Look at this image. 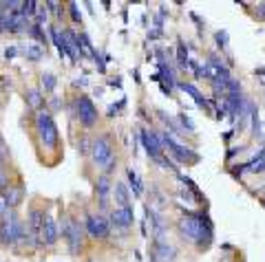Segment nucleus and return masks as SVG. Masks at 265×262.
<instances>
[{
    "mask_svg": "<svg viewBox=\"0 0 265 262\" xmlns=\"http://www.w3.org/2000/svg\"><path fill=\"white\" fill-rule=\"evenodd\" d=\"M62 233L69 238V244H71V253H77L82 247V227L77 225L75 220H66V225L62 227Z\"/></svg>",
    "mask_w": 265,
    "mask_h": 262,
    "instance_id": "10",
    "label": "nucleus"
},
{
    "mask_svg": "<svg viewBox=\"0 0 265 262\" xmlns=\"http://www.w3.org/2000/svg\"><path fill=\"white\" fill-rule=\"evenodd\" d=\"M58 236H60L58 222H55L51 216L47 214V216H44V229H42V240H44V244H55Z\"/></svg>",
    "mask_w": 265,
    "mask_h": 262,
    "instance_id": "12",
    "label": "nucleus"
},
{
    "mask_svg": "<svg viewBox=\"0 0 265 262\" xmlns=\"http://www.w3.org/2000/svg\"><path fill=\"white\" fill-rule=\"evenodd\" d=\"M25 55L29 60H40L44 55V49L38 47V44H29V47H25Z\"/></svg>",
    "mask_w": 265,
    "mask_h": 262,
    "instance_id": "18",
    "label": "nucleus"
},
{
    "mask_svg": "<svg viewBox=\"0 0 265 262\" xmlns=\"http://www.w3.org/2000/svg\"><path fill=\"white\" fill-rule=\"evenodd\" d=\"M181 91H186L188 95H192V97H195L197 102H199V106H203V104H206V102H203V97H201V93H199L192 84H181Z\"/></svg>",
    "mask_w": 265,
    "mask_h": 262,
    "instance_id": "20",
    "label": "nucleus"
},
{
    "mask_svg": "<svg viewBox=\"0 0 265 262\" xmlns=\"http://www.w3.org/2000/svg\"><path fill=\"white\" fill-rule=\"evenodd\" d=\"M5 222H0V244H16L20 238V231L25 225H20L18 220H16L14 214H5Z\"/></svg>",
    "mask_w": 265,
    "mask_h": 262,
    "instance_id": "4",
    "label": "nucleus"
},
{
    "mask_svg": "<svg viewBox=\"0 0 265 262\" xmlns=\"http://www.w3.org/2000/svg\"><path fill=\"white\" fill-rule=\"evenodd\" d=\"M86 231L95 238H106L110 227H108V220L104 216H95V214H88L86 216Z\"/></svg>",
    "mask_w": 265,
    "mask_h": 262,
    "instance_id": "9",
    "label": "nucleus"
},
{
    "mask_svg": "<svg viewBox=\"0 0 265 262\" xmlns=\"http://www.w3.org/2000/svg\"><path fill=\"white\" fill-rule=\"evenodd\" d=\"M7 209H9V205H7V200H5L3 196H0V214H7Z\"/></svg>",
    "mask_w": 265,
    "mask_h": 262,
    "instance_id": "25",
    "label": "nucleus"
},
{
    "mask_svg": "<svg viewBox=\"0 0 265 262\" xmlns=\"http://www.w3.org/2000/svg\"><path fill=\"white\" fill-rule=\"evenodd\" d=\"M25 99H27V104L31 106V108H40V106L44 104V99H42V95L36 91V88H31V91H27V95H25Z\"/></svg>",
    "mask_w": 265,
    "mask_h": 262,
    "instance_id": "17",
    "label": "nucleus"
},
{
    "mask_svg": "<svg viewBox=\"0 0 265 262\" xmlns=\"http://www.w3.org/2000/svg\"><path fill=\"white\" fill-rule=\"evenodd\" d=\"M51 108H53V110H58V108H60V99H53V104H51Z\"/></svg>",
    "mask_w": 265,
    "mask_h": 262,
    "instance_id": "28",
    "label": "nucleus"
},
{
    "mask_svg": "<svg viewBox=\"0 0 265 262\" xmlns=\"http://www.w3.org/2000/svg\"><path fill=\"white\" fill-rule=\"evenodd\" d=\"M128 181H130V187H132V192H135L137 196H140V194H142V181H140V176H137L132 170H128Z\"/></svg>",
    "mask_w": 265,
    "mask_h": 262,
    "instance_id": "19",
    "label": "nucleus"
},
{
    "mask_svg": "<svg viewBox=\"0 0 265 262\" xmlns=\"http://www.w3.org/2000/svg\"><path fill=\"white\" fill-rule=\"evenodd\" d=\"M5 55H7V58H14V55H16V47H7V51H5Z\"/></svg>",
    "mask_w": 265,
    "mask_h": 262,
    "instance_id": "27",
    "label": "nucleus"
},
{
    "mask_svg": "<svg viewBox=\"0 0 265 262\" xmlns=\"http://www.w3.org/2000/svg\"><path fill=\"white\" fill-rule=\"evenodd\" d=\"M179 231L186 240L199 244V247H208L210 238H212V227L210 222H203L199 216H186L179 220Z\"/></svg>",
    "mask_w": 265,
    "mask_h": 262,
    "instance_id": "1",
    "label": "nucleus"
},
{
    "mask_svg": "<svg viewBox=\"0 0 265 262\" xmlns=\"http://www.w3.org/2000/svg\"><path fill=\"white\" fill-rule=\"evenodd\" d=\"M142 143H144V148H146V152L151 154V157L157 161V163L166 165V168H173V165H170L168 161H164V157H162V139H157V137L153 135V132L144 130L142 132Z\"/></svg>",
    "mask_w": 265,
    "mask_h": 262,
    "instance_id": "6",
    "label": "nucleus"
},
{
    "mask_svg": "<svg viewBox=\"0 0 265 262\" xmlns=\"http://www.w3.org/2000/svg\"><path fill=\"white\" fill-rule=\"evenodd\" d=\"M155 253H157V258H159V260L168 262V260H173L175 249H173V247H168V244H164V242H159L157 247H155Z\"/></svg>",
    "mask_w": 265,
    "mask_h": 262,
    "instance_id": "16",
    "label": "nucleus"
},
{
    "mask_svg": "<svg viewBox=\"0 0 265 262\" xmlns=\"http://www.w3.org/2000/svg\"><path fill=\"white\" fill-rule=\"evenodd\" d=\"M5 185H7V174H5L3 168H0V189H5Z\"/></svg>",
    "mask_w": 265,
    "mask_h": 262,
    "instance_id": "26",
    "label": "nucleus"
},
{
    "mask_svg": "<svg viewBox=\"0 0 265 262\" xmlns=\"http://www.w3.org/2000/svg\"><path fill=\"white\" fill-rule=\"evenodd\" d=\"M36 130L40 135V141L47 150H55L58 148V128L53 124V117L47 113V110H40L36 117Z\"/></svg>",
    "mask_w": 265,
    "mask_h": 262,
    "instance_id": "2",
    "label": "nucleus"
},
{
    "mask_svg": "<svg viewBox=\"0 0 265 262\" xmlns=\"http://www.w3.org/2000/svg\"><path fill=\"white\" fill-rule=\"evenodd\" d=\"M36 18H38V22L47 20V5H44V7H42V5H38V16H36Z\"/></svg>",
    "mask_w": 265,
    "mask_h": 262,
    "instance_id": "24",
    "label": "nucleus"
},
{
    "mask_svg": "<svg viewBox=\"0 0 265 262\" xmlns=\"http://www.w3.org/2000/svg\"><path fill=\"white\" fill-rule=\"evenodd\" d=\"M128 189H126L124 183H117L115 185V200L119 203V207H128Z\"/></svg>",
    "mask_w": 265,
    "mask_h": 262,
    "instance_id": "15",
    "label": "nucleus"
},
{
    "mask_svg": "<svg viewBox=\"0 0 265 262\" xmlns=\"http://www.w3.org/2000/svg\"><path fill=\"white\" fill-rule=\"evenodd\" d=\"M162 143L170 150V157H173V159L184 161V163H186V161H197V152H192V150H188L186 146L173 141V137H170V135H162Z\"/></svg>",
    "mask_w": 265,
    "mask_h": 262,
    "instance_id": "7",
    "label": "nucleus"
},
{
    "mask_svg": "<svg viewBox=\"0 0 265 262\" xmlns=\"http://www.w3.org/2000/svg\"><path fill=\"white\" fill-rule=\"evenodd\" d=\"M5 200H7L9 207H18L22 203V198H25V189L22 187H5V192L0 194Z\"/></svg>",
    "mask_w": 265,
    "mask_h": 262,
    "instance_id": "13",
    "label": "nucleus"
},
{
    "mask_svg": "<svg viewBox=\"0 0 265 262\" xmlns=\"http://www.w3.org/2000/svg\"><path fill=\"white\" fill-rule=\"evenodd\" d=\"M110 222H113L117 229H128L132 225V207H117L110 211Z\"/></svg>",
    "mask_w": 265,
    "mask_h": 262,
    "instance_id": "11",
    "label": "nucleus"
},
{
    "mask_svg": "<svg viewBox=\"0 0 265 262\" xmlns=\"http://www.w3.org/2000/svg\"><path fill=\"white\" fill-rule=\"evenodd\" d=\"M75 110H77V119L84 128H91L97 124V108L91 102V97H80L75 102Z\"/></svg>",
    "mask_w": 265,
    "mask_h": 262,
    "instance_id": "5",
    "label": "nucleus"
},
{
    "mask_svg": "<svg viewBox=\"0 0 265 262\" xmlns=\"http://www.w3.org/2000/svg\"><path fill=\"white\" fill-rule=\"evenodd\" d=\"M95 192H97V196H99V203H102V207H104V205H106V200H108V194H110V178H108V174H102V176L97 178Z\"/></svg>",
    "mask_w": 265,
    "mask_h": 262,
    "instance_id": "14",
    "label": "nucleus"
},
{
    "mask_svg": "<svg viewBox=\"0 0 265 262\" xmlns=\"http://www.w3.org/2000/svg\"><path fill=\"white\" fill-rule=\"evenodd\" d=\"M27 229H29L31 238H33V247H42V229H44V214L40 209H31L29 214V222H27Z\"/></svg>",
    "mask_w": 265,
    "mask_h": 262,
    "instance_id": "8",
    "label": "nucleus"
},
{
    "mask_svg": "<svg viewBox=\"0 0 265 262\" xmlns=\"http://www.w3.org/2000/svg\"><path fill=\"white\" fill-rule=\"evenodd\" d=\"M31 36L36 38V40H40V42L47 44V36L42 33V27H40V25H33V27H31Z\"/></svg>",
    "mask_w": 265,
    "mask_h": 262,
    "instance_id": "22",
    "label": "nucleus"
},
{
    "mask_svg": "<svg viewBox=\"0 0 265 262\" xmlns=\"http://www.w3.org/2000/svg\"><path fill=\"white\" fill-rule=\"evenodd\" d=\"M91 157L99 168H113V159H115L113 157V143H110V139L106 135L97 137L95 141H93Z\"/></svg>",
    "mask_w": 265,
    "mask_h": 262,
    "instance_id": "3",
    "label": "nucleus"
},
{
    "mask_svg": "<svg viewBox=\"0 0 265 262\" xmlns=\"http://www.w3.org/2000/svg\"><path fill=\"white\" fill-rule=\"evenodd\" d=\"M69 9H71V18H73V22H80V11H77V5L75 3H69Z\"/></svg>",
    "mask_w": 265,
    "mask_h": 262,
    "instance_id": "23",
    "label": "nucleus"
},
{
    "mask_svg": "<svg viewBox=\"0 0 265 262\" xmlns=\"http://www.w3.org/2000/svg\"><path fill=\"white\" fill-rule=\"evenodd\" d=\"M55 84H58V80H55V75H51V73H44V75H42V86L47 88V91H53V88H55Z\"/></svg>",
    "mask_w": 265,
    "mask_h": 262,
    "instance_id": "21",
    "label": "nucleus"
}]
</instances>
